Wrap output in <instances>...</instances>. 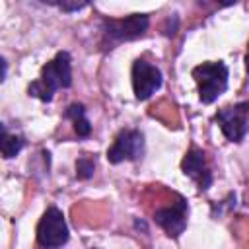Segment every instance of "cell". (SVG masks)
Listing matches in <instances>:
<instances>
[{
	"mask_svg": "<svg viewBox=\"0 0 249 249\" xmlns=\"http://www.w3.org/2000/svg\"><path fill=\"white\" fill-rule=\"evenodd\" d=\"M43 4H49V6H56L58 10H62V12H78V10H82V8H86L88 6V2H58V0H43Z\"/></svg>",
	"mask_w": 249,
	"mask_h": 249,
	"instance_id": "obj_13",
	"label": "cell"
},
{
	"mask_svg": "<svg viewBox=\"0 0 249 249\" xmlns=\"http://www.w3.org/2000/svg\"><path fill=\"white\" fill-rule=\"evenodd\" d=\"M130 76H132V91H134V97L138 101L150 99L161 88V82H163L160 68L150 64L144 58H136L132 62Z\"/></svg>",
	"mask_w": 249,
	"mask_h": 249,
	"instance_id": "obj_7",
	"label": "cell"
},
{
	"mask_svg": "<svg viewBox=\"0 0 249 249\" xmlns=\"http://www.w3.org/2000/svg\"><path fill=\"white\" fill-rule=\"evenodd\" d=\"M64 117L72 121L74 124V132L80 136V138H88L91 134V123L89 119L86 117V107L84 103H72L66 107L64 111Z\"/></svg>",
	"mask_w": 249,
	"mask_h": 249,
	"instance_id": "obj_10",
	"label": "cell"
},
{
	"mask_svg": "<svg viewBox=\"0 0 249 249\" xmlns=\"http://www.w3.org/2000/svg\"><path fill=\"white\" fill-rule=\"evenodd\" d=\"M245 68H247V74H249V51H247V54H245Z\"/></svg>",
	"mask_w": 249,
	"mask_h": 249,
	"instance_id": "obj_15",
	"label": "cell"
},
{
	"mask_svg": "<svg viewBox=\"0 0 249 249\" xmlns=\"http://www.w3.org/2000/svg\"><path fill=\"white\" fill-rule=\"evenodd\" d=\"M2 128V140H0V150H2V156L6 160L18 156L21 152V148L25 146V138L19 136V134H10L6 130V124H0Z\"/></svg>",
	"mask_w": 249,
	"mask_h": 249,
	"instance_id": "obj_11",
	"label": "cell"
},
{
	"mask_svg": "<svg viewBox=\"0 0 249 249\" xmlns=\"http://www.w3.org/2000/svg\"><path fill=\"white\" fill-rule=\"evenodd\" d=\"M93 171H95V160L89 158V156H82L76 160V177L86 181L89 177H93Z\"/></svg>",
	"mask_w": 249,
	"mask_h": 249,
	"instance_id": "obj_12",
	"label": "cell"
},
{
	"mask_svg": "<svg viewBox=\"0 0 249 249\" xmlns=\"http://www.w3.org/2000/svg\"><path fill=\"white\" fill-rule=\"evenodd\" d=\"M91 249H97V247H91Z\"/></svg>",
	"mask_w": 249,
	"mask_h": 249,
	"instance_id": "obj_16",
	"label": "cell"
},
{
	"mask_svg": "<svg viewBox=\"0 0 249 249\" xmlns=\"http://www.w3.org/2000/svg\"><path fill=\"white\" fill-rule=\"evenodd\" d=\"M193 78L198 88V99L204 105L214 103L228 88L230 70L222 60H208L193 68Z\"/></svg>",
	"mask_w": 249,
	"mask_h": 249,
	"instance_id": "obj_2",
	"label": "cell"
},
{
	"mask_svg": "<svg viewBox=\"0 0 249 249\" xmlns=\"http://www.w3.org/2000/svg\"><path fill=\"white\" fill-rule=\"evenodd\" d=\"M72 86V58L68 51H60L41 68L39 80L27 86V93L31 97L41 99L43 103L53 101V95L60 88Z\"/></svg>",
	"mask_w": 249,
	"mask_h": 249,
	"instance_id": "obj_1",
	"label": "cell"
},
{
	"mask_svg": "<svg viewBox=\"0 0 249 249\" xmlns=\"http://www.w3.org/2000/svg\"><path fill=\"white\" fill-rule=\"evenodd\" d=\"M181 171L196 183L200 191H206L212 185V171L206 165V154L200 148H191L181 160Z\"/></svg>",
	"mask_w": 249,
	"mask_h": 249,
	"instance_id": "obj_9",
	"label": "cell"
},
{
	"mask_svg": "<svg viewBox=\"0 0 249 249\" xmlns=\"http://www.w3.org/2000/svg\"><path fill=\"white\" fill-rule=\"evenodd\" d=\"M214 121L218 123L222 134L235 144H241L249 130V101H239L216 111Z\"/></svg>",
	"mask_w": 249,
	"mask_h": 249,
	"instance_id": "obj_3",
	"label": "cell"
},
{
	"mask_svg": "<svg viewBox=\"0 0 249 249\" xmlns=\"http://www.w3.org/2000/svg\"><path fill=\"white\" fill-rule=\"evenodd\" d=\"M0 64H2V82L6 80V74H8V62L6 58H0Z\"/></svg>",
	"mask_w": 249,
	"mask_h": 249,
	"instance_id": "obj_14",
	"label": "cell"
},
{
	"mask_svg": "<svg viewBox=\"0 0 249 249\" xmlns=\"http://www.w3.org/2000/svg\"><path fill=\"white\" fill-rule=\"evenodd\" d=\"M68 226L64 214L56 206H49L37 224V243L43 249H58L68 241Z\"/></svg>",
	"mask_w": 249,
	"mask_h": 249,
	"instance_id": "obj_4",
	"label": "cell"
},
{
	"mask_svg": "<svg viewBox=\"0 0 249 249\" xmlns=\"http://www.w3.org/2000/svg\"><path fill=\"white\" fill-rule=\"evenodd\" d=\"M148 25H150V16L132 14L123 19H103L101 31L105 37L113 41H134L146 33Z\"/></svg>",
	"mask_w": 249,
	"mask_h": 249,
	"instance_id": "obj_6",
	"label": "cell"
},
{
	"mask_svg": "<svg viewBox=\"0 0 249 249\" xmlns=\"http://www.w3.org/2000/svg\"><path fill=\"white\" fill-rule=\"evenodd\" d=\"M187 216H189V204H187V200L183 196H179L175 204L156 210L154 220H156V224L169 237L175 239V237H179L185 231V228H187Z\"/></svg>",
	"mask_w": 249,
	"mask_h": 249,
	"instance_id": "obj_8",
	"label": "cell"
},
{
	"mask_svg": "<svg viewBox=\"0 0 249 249\" xmlns=\"http://www.w3.org/2000/svg\"><path fill=\"white\" fill-rule=\"evenodd\" d=\"M144 156V134L138 128H123L107 150L109 163L138 161Z\"/></svg>",
	"mask_w": 249,
	"mask_h": 249,
	"instance_id": "obj_5",
	"label": "cell"
}]
</instances>
